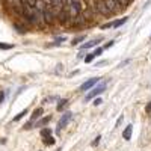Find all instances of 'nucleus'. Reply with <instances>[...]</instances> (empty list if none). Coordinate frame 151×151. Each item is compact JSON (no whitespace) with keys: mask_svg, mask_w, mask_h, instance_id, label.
I'll use <instances>...</instances> for the list:
<instances>
[{"mask_svg":"<svg viewBox=\"0 0 151 151\" xmlns=\"http://www.w3.org/2000/svg\"><path fill=\"white\" fill-rule=\"evenodd\" d=\"M104 91H106V83H104V82H98L97 86L85 97V101H89V100H92V98H95V97H98V95H101Z\"/></svg>","mask_w":151,"mask_h":151,"instance_id":"1","label":"nucleus"},{"mask_svg":"<svg viewBox=\"0 0 151 151\" xmlns=\"http://www.w3.org/2000/svg\"><path fill=\"white\" fill-rule=\"evenodd\" d=\"M94 12H98V14H101V15H104V17L112 15L110 11L107 9V6L104 5L103 0H97V2H95V5H94Z\"/></svg>","mask_w":151,"mask_h":151,"instance_id":"2","label":"nucleus"},{"mask_svg":"<svg viewBox=\"0 0 151 151\" xmlns=\"http://www.w3.org/2000/svg\"><path fill=\"white\" fill-rule=\"evenodd\" d=\"M41 14H42V21L45 23V24H52L53 23V12H52V9H50V6H45V5H42V8H41Z\"/></svg>","mask_w":151,"mask_h":151,"instance_id":"3","label":"nucleus"},{"mask_svg":"<svg viewBox=\"0 0 151 151\" xmlns=\"http://www.w3.org/2000/svg\"><path fill=\"white\" fill-rule=\"evenodd\" d=\"M103 2H104V5L107 6V9L110 11V14L113 15V14H116V12H119L121 9H124L118 2H116V0H103Z\"/></svg>","mask_w":151,"mask_h":151,"instance_id":"4","label":"nucleus"},{"mask_svg":"<svg viewBox=\"0 0 151 151\" xmlns=\"http://www.w3.org/2000/svg\"><path fill=\"white\" fill-rule=\"evenodd\" d=\"M71 118H73V113H71V112H65L64 115L60 116V119H59V122H58V133H60L62 129L67 127V124L71 121Z\"/></svg>","mask_w":151,"mask_h":151,"instance_id":"5","label":"nucleus"},{"mask_svg":"<svg viewBox=\"0 0 151 151\" xmlns=\"http://www.w3.org/2000/svg\"><path fill=\"white\" fill-rule=\"evenodd\" d=\"M100 79H101V77H92V79H89V80H86V82L79 88V91H88V89H91L92 86H95V85L100 82Z\"/></svg>","mask_w":151,"mask_h":151,"instance_id":"6","label":"nucleus"},{"mask_svg":"<svg viewBox=\"0 0 151 151\" xmlns=\"http://www.w3.org/2000/svg\"><path fill=\"white\" fill-rule=\"evenodd\" d=\"M100 41H103V36H100V38H97V40H91V41H88L86 44H83V45H80V50H88V48H91V47H95Z\"/></svg>","mask_w":151,"mask_h":151,"instance_id":"7","label":"nucleus"},{"mask_svg":"<svg viewBox=\"0 0 151 151\" xmlns=\"http://www.w3.org/2000/svg\"><path fill=\"white\" fill-rule=\"evenodd\" d=\"M132 132H133V125L130 124V125H127L125 127V130L122 132V137L125 141H130V137H132Z\"/></svg>","mask_w":151,"mask_h":151,"instance_id":"8","label":"nucleus"},{"mask_svg":"<svg viewBox=\"0 0 151 151\" xmlns=\"http://www.w3.org/2000/svg\"><path fill=\"white\" fill-rule=\"evenodd\" d=\"M68 106V100L67 98H60L59 101H58V106H56V110L60 112V110H64L65 107Z\"/></svg>","mask_w":151,"mask_h":151,"instance_id":"9","label":"nucleus"},{"mask_svg":"<svg viewBox=\"0 0 151 151\" xmlns=\"http://www.w3.org/2000/svg\"><path fill=\"white\" fill-rule=\"evenodd\" d=\"M50 121H52V116H44V118H41L40 121H36V124H35V127H42V125L48 124Z\"/></svg>","mask_w":151,"mask_h":151,"instance_id":"10","label":"nucleus"},{"mask_svg":"<svg viewBox=\"0 0 151 151\" xmlns=\"http://www.w3.org/2000/svg\"><path fill=\"white\" fill-rule=\"evenodd\" d=\"M42 113H44V109H42V107H38V109H35V110H33V115H32V119H30V121H35V119H38V118H40V116L42 115Z\"/></svg>","mask_w":151,"mask_h":151,"instance_id":"11","label":"nucleus"},{"mask_svg":"<svg viewBox=\"0 0 151 151\" xmlns=\"http://www.w3.org/2000/svg\"><path fill=\"white\" fill-rule=\"evenodd\" d=\"M55 142H56V139H55V137L53 136H47V137H44V144L45 145H55Z\"/></svg>","mask_w":151,"mask_h":151,"instance_id":"12","label":"nucleus"},{"mask_svg":"<svg viewBox=\"0 0 151 151\" xmlns=\"http://www.w3.org/2000/svg\"><path fill=\"white\" fill-rule=\"evenodd\" d=\"M82 41H85V35H80V36H77V38H74V40H73V45H77V44H80Z\"/></svg>","mask_w":151,"mask_h":151,"instance_id":"13","label":"nucleus"},{"mask_svg":"<svg viewBox=\"0 0 151 151\" xmlns=\"http://www.w3.org/2000/svg\"><path fill=\"white\" fill-rule=\"evenodd\" d=\"M124 23H127V17H124L122 20H118V21H115V23H113V26H112V27H119V26H122Z\"/></svg>","mask_w":151,"mask_h":151,"instance_id":"14","label":"nucleus"},{"mask_svg":"<svg viewBox=\"0 0 151 151\" xmlns=\"http://www.w3.org/2000/svg\"><path fill=\"white\" fill-rule=\"evenodd\" d=\"M14 48V44H5V42H0V50H11Z\"/></svg>","mask_w":151,"mask_h":151,"instance_id":"15","label":"nucleus"},{"mask_svg":"<svg viewBox=\"0 0 151 151\" xmlns=\"http://www.w3.org/2000/svg\"><path fill=\"white\" fill-rule=\"evenodd\" d=\"M24 115H27V109H24V110H21V112L18 113V115H17V116L14 118V121H20V119H21V118H23Z\"/></svg>","mask_w":151,"mask_h":151,"instance_id":"16","label":"nucleus"},{"mask_svg":"<svg viewBox=\"0 0 151 151\" xmlns=\"http://www.w3.org/2000/svg\"><path fill=\"white\" fill-rule=\"evenodd\" d=\"M41 136H42V137L52 136V130H50V129H42V130H41Z\"/></svg>","mask_w":151,"mask_h":151,"instance_id":"17","label":"nucleus"},{"mask_svg":"<svg viewBox=\"0 0 151 151\" xmlns=\"http://www.w3.org/2000/svg\"><path fill=\"white\" fill-rule=\"evenodd\" d=\"M94 59H95L94 53H89V55H86V56H85V62H86V64H89V62H92Z\"/></svg>","mask_w":151,"mask_h":151,"instance_id":"18","label":"nucleus"},{"mask_svg":"<svg viewBox=\"0 0 151 151\" xmlns=\"http://www.w3.org/2000/svg\"><path fill=\"white\" fill-rule=\"evenodd\" d=\"M15 29H17L20 33H26V32H27V29L24 27V26H20V24H15Z\"/></svg>","mask_w":151,"mask_h":151,"instance_id":"19","label":"nucleus"},{"mask_svg":"<svg viewBox=\"0 0 151 151\" xmlns=\"http://www.w3.org/2000/svg\"><path fill=\"white\" fill-rule=\"evenodd\" d=\"M92 53H94V56H95V58H97V56H100V55L103 53V47H98V48H95Z\"/></svg>","mask_w":151,"mask_h":151,"instance_id":"20","label":"nucleus"},{"mask_svg":"<svg viewBox=\"0 0 151 151\" xmlns=\"http://www.w3.org/2000/svg\"><path fill=\"white\" fill-rule=\"evenodd\" d=\"M116 2H118L122 8H125V6H127V5L130 3V0H116Z\"/></svg>","mask_w":151,"mask_h":151,"instance_id":"21","label":"nucleus"},{"mask_svg":"<svg viewBox=\"0 0 151 151\" xmlns=\"http://www.w3.org/2000/svg\"><path fill=\"white\" fill-rule=\"evenodd\" d=\"M100 139H101V136H100V134H98V136L95 137V139L92 141V147H97V145L100 144Z\"/></svg>","mask_w":151,"mask_h":151,"instance_id":"22","label":"nucleus"},{"mask_svg":"<svg viewBox=\"0 0 151 151\" xmlns=\"http://www.w3.org/2000/svg\"><path fill=\"white\" fill-rule=\"evenodd\" d=\"M113 44H115V41H109V42H106L104 47H103V50H104V48H110V47H113Z\"/></svg>","mask_w":151,"mask_h":151,"instance_id":"23","label":"nucleus"},{"mask_svg":"<svg viewBox=\"0 0 151 151\" xmlns=\"http://www.w3.org/2000/svg\"><path fill=\"white\" fill-rule=\"evenodd\" d=\"M101 103H103V100H101V98H95V100H94V106H100Z\"/></svg>","mask_w":151,"mask_h":151,"instance_id":"24","label":"nucleus"},{"mask_svg":"<svg viewBox=\"0 0 151 151\" xmlns=\"http://www.w3.org/2000/svg\"><path fill=\"white\" fill-rule=\"evenodd\" d=\"M32 125H33V121H29L26 125H24V129H26V130H30V129H32Z\"/></svg>","mask_w":151,"mask_h":151,"instance_id":"25","label":"nucleus"},{"mask_svg":"<svg viewBox=\"0 0 151 151\" xmlns=\"http://www.w3.org/2000/svg\"><path fill=\"white\" fill-rule=\"evenodd\" d=\"M122 119H124V118H122V115H121V116H119V118L116 119V124H115V127H119V125H121V122H122Z\"/></svg>","mask_w":151,"mask_h":151,"instance_id":"26","label":"nucleus"},{"mask_svg":"<svg viewBox=\"0 0 151 151\" xmlns=\"http://www.w3.org/2000/svg\"><path fill=\"white\" fill-rule=\"evenodd\" d=\"M112 26H113V23H106V24H103V26H101V29H109Z\"/></svg>","mask_w":151,"mask_h":151,"instance_id":"27","label":"nucleus"},{"mask_svg":"<svg viewBox=\"0 0 151 151\" xmlns=\"http://www.w3.org/2000/svg\"><path fill=\"white\" fill-rule=\"evenodd\" d=\"M64 41H65V36H58V38H56V42H59V44L64 42Z\"/></svg>","mask_w":151,"mask_h":151,"instance_id":"28","label":"nucleus"},{"mask_svg":"<svg viewBox=\"0 0 151 151\" xmlns=\"http://www.w3.org/2000/svg\"><path fill=\"white\" fill-rule=\"evenodd\" d=\"M62 71H64V65L59 64V65H58V68H56V73H62Z\"/></svg>","mask_w":151,"mask_h":151,"instance_id":"29","label":"nucleus"},{"mask_svg":"<svg viewBox=\"0 0 151 151\" xmlns=\"http://www.w3.org/2000/svg\"><path fill=\"white\" fill-rule=\"evenodd\" d=\"M3 100H5V92H3V91H0V104L3 103Z\"/></svg>","mask_w":151,"mask_h":151,"instance_id":"30","label":"nucleus"},{"mask_svg":"<svg viewBox=\"0 0 151 151\" xmlns=\"http://www.w3.org/2000/svg\"><path fill=\"white\" fill-rule=\"evenodd\" d=\"M145 112H147V113H151V101L147 104V107H145Z\"/></svg>","mask_w":151,"mask_h":151,"instance_id":"31","label":"nucleus"},{"mask_svg":"<svg viewBox=\"0 0 151 151\" xmlns=\"http://www.w3.org/2000/svg\"><path fill=\"white\" fill-rule=\"evenodd\" d=\"M56 151H60V148H59V150H56Z\"/></svg>","mask_w":151,"mask_h":151,"instance_id":"32","label":"nucleus"},{"mask_svg":"<svg viewBox=\"0 0 151 151\" xmlns=\"http://www.w3.org/2000/svg\"><path fill=\"white\" fill-rule=\"evenodd\" d=\"M150 40H151V36H150Z\"/></svg>","mask_w":151,"mask_h":151,"instance_id":"33","label":"nucleus"},{"mask_svg":"<svg viewBox=\"0 0 151 151\" xmlns=\"http://www.w3.org/2000/svg\"><path fill=\"white\" fill-rule=\"evenodd\" d=\"M130 2H132V0H130Z\"/></svg>","mask_w":151,"mask_h":151,"instance_id":"34","label":"nucleus"}]
</instances>
